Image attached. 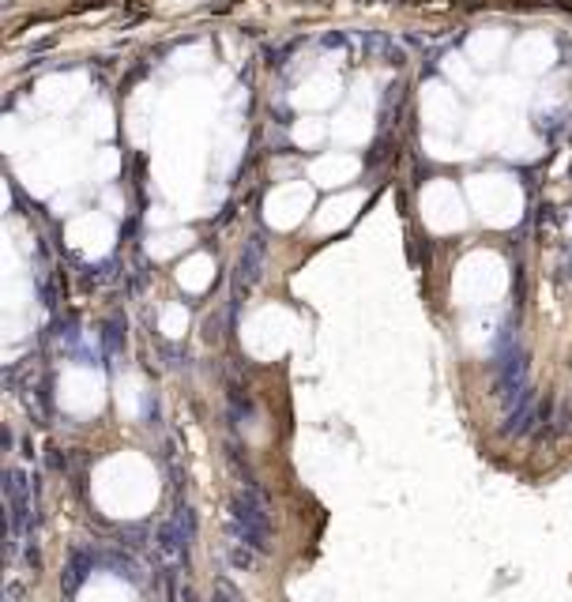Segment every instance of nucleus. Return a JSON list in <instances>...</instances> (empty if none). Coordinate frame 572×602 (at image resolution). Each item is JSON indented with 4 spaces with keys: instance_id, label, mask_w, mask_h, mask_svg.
<instances>
[{
    "instance_id": "f257e3e1",
    "label": "nucleus",
    "mask_w": 572,
    "mask_h": 602,
    "mask_svg": "<svg viewBox=\"0 0 572 602\" xmlns=\"http://www.w3.org/2000/svg\"><path fill=\"white\" fill-rule=\"evenodd\" d=\"M230 542H241L253 554H267L271 516H267V500L260 493V486L237 489L234 500H230Z\"/></svg>"
},
{
    "instance_id": "f03ea898",
    "label": "nucleus",
    "mask_w": 572,
    "mask_h": 602,
    "mask_svg": "<svg viewBox=\"0 0 572 602\" xmlns=\"http://www.w3.org/2000/svg\"><path fill=\"white\" fill-rule=\"evenodd\" d=\"M4 527H8V550L19 546V538L30 531L34 519V500H30V482L19 467L4 470Z\"/></svg>"
},
{
    "instance_id": "7ed1b4c3",
    "label": "nucleus",
    "mask_w": 572,
    "mask_h": 602,
    "mask_svg": "<svg viewBox=\"0 0 572 602\" xmlns=\"http://www.w3.org/2000/svg\"><path fill=\"white\" fill-rule=\"evenodd\" d=\"M264 253H267V241L260 234L245 241V248L237 256V271H234V301H241V294H249L256 286L260 271H264Z\"/></svg>"
},
{
    "instance_id": "20e7f679",
    "label": "nucleus",
    "mask_w": 572,
    "mask_h": 602,
    "mask_svg": "<svg viewBox=\"0 0 572 602\" xmlns=\"http://www.w3.org/2000/svg\"><path fill=\"white\" fill-rule=\"evenodd\" d=\"M98 561H102V557H98L95 550H72V557H68V568H64V580H60V584H64V591H76V587L90 576V572H95Z\"/></svg>"
},
{
    "instance_id": "39448f33",
    "label": "nucleus",
    "mask_w": 572,
    "mask_h": 602,
    "mask_svg": "<svg viewBox=\"0 0 572 602\" xmlns=\"http://www.w3.org/2000/svg\"><path fill=\"white\" fill-rule=\"evenodd\" d=\"M211 602H237V595H234L230 587H218V591H215V598H211Z\"/></svg>"
}]
</instances>
